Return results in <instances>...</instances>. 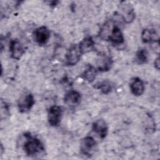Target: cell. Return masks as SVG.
<instances>
[{
    "mask_svg": "<svg viewBox=\"0 0 160 160\" xmlns=\"http://www.w3.org/2000/svg\"><path fill=\"white\" fill-rule=\"evenodd\" d=\"M25 136L27 140L23 145V149L28 156H34L44 151V145L39 139L30 134H26Z\"/></svg>",
    "mask_w": 160,
    "mask_h": 160,
    "instance_id": "1",
    "label": "cell"
},
{
    "mask_svg": "<svg viewBox=\"0 0 160 160\" xmlns=\"http://www.w3.org/2000/svg\"><path fill=\"white\" fill-rule=\"evenodd\" d=\"M82 55L78 44H72L67 50L65 55L66 64L68 66H74L81 59Z\"/></svg>",
    "mask_w": 160,
    "mask_h": 160,
    "instance_id": "2",
    "label": "cell"
},
{
    "mask_svg": "<svg viewBox=\"0 0 160 160\" xmlns=\"http://www.w3.org/2000/svg\"><path fill=\"white\" fill-rule=\"evenodd\" d=\"M62 109L59 106H51L48 112V121L51 126H58L61 120Z\"/></svg>",
    "mask_w": 160,
    "mask_h": 160,
    "instance_id": "3",
    "label": "cell"
},
{
    "mask_svg": "<svg viewBox=\"0 0 160 160\" xmlns=\"http://www.w3.org/2000/svg\"><path fill=\"white\" fill-rule=\"evenodd\" d=\"M34 41L39 45L46 44L50 38V31L44 26H41L36 29L33 32Z\"/></svg>",
    "mask_w": 160,
    "mask_h": 160,
    "instance_id": "4",
    "label": "cell"
},
{
    "mask_svg": "<svg viewBox=\"0 0 160 160\" xmlns=\"http://www.w3.org/2000/svg\"><path fill=\"white\" fill-rule=\"evenodd\" d=\"M35 103L33 95L28 93L22 97L18 103V110L21 113H26L29 111Z\"/></svg>",
    "mask_w": 160,
    "mask_h": 160,
    "instance_id": "5",
    "label": "cell"
},
{
    "mask_svg": "<svg viewBox=\"0 0 160 160\" xmlns=\"http://www.w3.org/2000/svg\"><path fill=\"white\" fill-rule=\"evenodd\" d=\"M9 51L12 59L19 60L25 52L24 49L18 39H12L9 43Z\"/></svg>",
    "mask_w": 160,
    "mask_h": 160,
    "instance_id": "6",
    "label": "cell"
},
{
    "mask_svg": "<svg viewBox=\"0 0 160 160\" xmlns=\"http://www.w3.org/2000/svg\"><path fill=\"white\" fill-rule=\"evenodd\" d=\"M92 130L101 139H104L108 133V126L103 119H99L95 121L92 126Z\"/></svg>",
    "mask_w": 160,
    "mask_h": 160,
    "instance_id": "7",
    "label": "cell"
},
{
    "mask_svg": "<svg viewBox=\"0 0 160 160\" xmlns=\"http://www.w3.org/2000/svg\"><path fill=\"white\" fill-rule=\"evenodd\" d=\"M96 142L91 136L85 137L81 141L80 150L82 154L86 156L91 155V152L94 150Z\"/></svg>",
    "mask_w": 160,
    "mask_h": 160,
    "instance_id": "8",
    "label": "cell"
},
{
    "mask_svg": "<svg viewBox=\"0 0 160 160\" xmlns=\"http://www.w3.org/2000/svg\"><path fill=\"white\" fill-rule=\"evenodd\" d=\"M141 39L144 43L159 42V37L154 29H144L141 33Z\"/></svg>",
    "mask_w": 160,
    "mask_h": 160,
    "instance_id": "9",
    "label": "cell"
},
{
    "mask_svg": "<svg viewBox=\"0 0 160 160\" xmlns=\"http://www.w3.org/2000/svg\"><path fill=\"white\" fill-rule=\"evenodd\" d=\"M108 40L115 44H121L124 42V38L123 34L118 26H112Z\"/></svg>",
    "mask_w": 160,
    "mask_h": 160,
    "instance_id": "10",
    "label": "cell"
},
{
    "mask_svg": "<svg viewBox=\"0 0 160 160\" xmlns=\"http://www.w3.org/2000/svg\"><path fill=\"white\" fill-rule=\"evenodd\" d=\"M130 89L135 96H141L144 91L143 81L139 78H134L130 83Z\"/></svg>",
    "mask_w": 160,
    "mask_h": 160,
    "instance_id": "11",
    "label": "cell"
},
{
    "mask_svg": "<svg viewBox=\"0 0 160 160\" xmlns=\"http://www.w3.org/2000/svg\"><path fill=\"white\" fill-rule=\"evenodd\" d=\"M81 99V94L75 90H71L66 93L64 97V101L68 105L74 106L79 104Z\"/></svg>",
    "mask_w": 160,
    "mask_h": 160,
    "instance_id": "12",
    "label": "cell"
},
{
    "mask_svg": "<svg viewBox=\"0 0 160 160\" xmlns=\"http://www.w3.org/2000/svg\"><path fill=\"white\" fill-rule=\"evenodd\" d=\"M82 54L91 52L94 49L95 42L91 36L85 37L78 44Z\"/></svg>",
    "mask_w": 160,
    "mask_h": 160,
    "instance_id": "13",
    "label": "cell"
},
{
    "mask_svg": "<svg viewBox=\"0 0 160 160\" xmlns=\"http://www.w3.org/2000/svg\"><path fill=\"white\" fill-rule=\"evenodd\" d=\"M98 70L92 65H88L87 68L84 71L81 76L88 82H92L96 78Z\"/></svg>",
    "mask_w": 160,
    "mask_h": 160,
    "instance_id": "14",
    "label": "cell"
},
{
    "mask_svg": "<svg viewBox=\"0 0 160 160\" xmlns=\"http://www.w3.org/2000/svg\"><path fill=\"white\" fill-rule=\"evenodd\" d=\"M125 6L122 8L123 11L126 12L122 15V18L126 23H131L135 18V13L133 8L129 4H124Z\"/></svg>",
    "mask_w": 160,
    "mask_h": 160,
    "instance_id": "15",
    "label": "cell"
},
{
    "mask_svg": "<svg viewBox=\"0 0 160 160\" xmlns=\"http://www.w3.org/2000/svg\"><path fill=\"white\" fill-rule=\"evenodd\" d=\"M95 88L96 89H100L102 93L104 94H108L111 92L113 88V84L112 82L108 80H104L101 82H98L95 85Z\"/></svg>",
    "mask_w": 160,
    "mask_h": 160,
    "instance_id": "16",
    "label": "cell"
},
{
    "mask_svg": "<svg viewBox=\"0 0 160 160\" xmlns=\"http://www.w3.org/2000/svg\"><path fill=\"white\" fill-rule=\"evenodd\" d=\"M135 61L138 64H143L148 61V52L146 49H140L136 53Z\"/></svg>",
    "mask_w": 160,
    "mask_h": 160,
    "instance_id": "17",
    "label": "cell"
},
{
    "mask_svg": "<svg viewBox=\"0 0 160 160\" xmlns=\"http://www.w3.org/2000/svg\"><path fill=\"white\" fill-rule=\"evenodd\" d=\"M112 65V60L111 57L107 56L104 58L102 59V61L100 62V64L97 68L98 71L105 72L109 71Z\"/></svg>",
    "mask_w": 160,
    "mask_h": 160,
    "instance_id": "18",
    "label": "cell"
},
{
    "mask_svg": "<svg viewBox=\"0 0 160 160\" xmlns=\"http://www.w3.org/2000/svg\"><path fill=\"white\" fill-rule=\"evenodd\" d=\"M159 64H160V63H159V58L158 57L156 59V60L154 61V67L158 70L159 69Z\"/></svg>",
    "mask_w": 160,
    "mask_h": 160,
    "instance_id": "19",
    "label": "cell"
},
{
    "mask_svg": "<svg viewBox=\"0 0 160 160\" xmlns=\"http://www.w3.org/2000/svg\"><path fill=\"white\" fill-rule=\"evenodd\" d=\"M49 2L50 6L54 7L58 4V3H59V1H50Z\"/></svg>",
    "mask_w": 160,
    "mask_h": 160,
    "instance_id": "20",
    "label": "cell"
},
{
    "mask_svg": "<svg viewBox=\"0 0 160 160\" xmlns=\"http://www.w3.org/2000/svg\"><path fill=\"white\" fill-rule=\"evenodd\" d=\"M3 149H4V148H3L2 144H1V154H2V152H3Z\"/></svg>",
    "mask_w": 160,
    "mask_h": 160,
    "instance_id": "21",
    "label": "cell"
}]
</instances>
